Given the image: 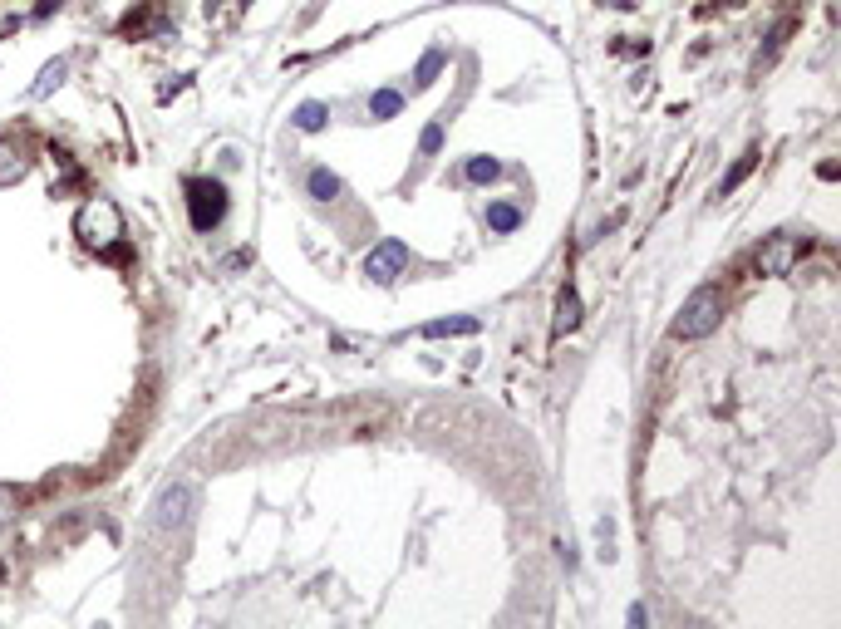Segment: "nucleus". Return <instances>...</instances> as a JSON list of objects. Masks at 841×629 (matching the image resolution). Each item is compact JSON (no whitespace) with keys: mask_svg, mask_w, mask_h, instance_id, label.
<instances>
[{"mask_svg":"<svg viewBox=\"0 0 841 629\" xmlns=\"http://www.w3.org/2000/svg\"><path fill=\"white\" fill-rule=\"evenodd\" d=\"M404 266H409V246H404V241H379V246L364 256V276H369L374 286H394V281L404 276Z\"/></svg>","mask_w":841,"mask_h":629,"instance_id":"obj_4","label":"nucleus"},{"mask_svg":"<svg viewBox=\"0 0 841 629\" xmlns=\"http://www.w3.org/2000/svg\"><path fill=\"white\" fill-rule=\"evenodd\" d=\"M605 5H615V10H630V5H635V0H605Z\"/></svg>","mask_w":841,"mask_h":629,"instance_id":"obj_21","label":"nucleus"},{"mask_svg":"<svg viewBox=\"0 0 841 629\" xmlns=\"http://www.w3.org/2000/svg\"><path fill=\"white\" fill-rule=\"evenodd\" d=\"M463 177H468V182H497V177H502V163H497V158H468V163H463Z\"/></svg>","mask_w":841,"mask_h":629,"instance_id":"obj_16","label":"nucleus"},{"mask_svg":"<svg viewBox=\"0 0 841 629\" xmlns=\"http://www.w3.org/2000/svg\"><path fill=\"white\" fill-rule=\"evenodd\" d=\"M64 74H69V59H50L45 69H40V79L30 84V99H45V94H55L64 84Z\"/></svg>","mask_w":841,"mask_h":629,"instance_id":"obj_12","label":"nucleus"},{"mask_svg":"<svg viewBox=\"0 0 841 629\" xmlns=\"http://www.w3.org/2000/svg\"><path fill=\"white\" fill-rule=\"evenodd\" d=\"M482 222H487V231L507 236V231H517V227H522V207H512V202H487Z\"/></svg>","mask_w":841,"mask_h":629,"instance_id":"obj_9","label":"nucleus"},{"mask_svg":"<svg viewBox=\"0 0 841 629\" xmlns=\"http://www.w3.org/2000/svg\"><path fill=\"white\" fill-rule=\"evenodd\" d=\"M291 123H296L301 133H320V128L330 123V104H320V99H305L301 109L291 114Z\"/></svg>","mask_w":841,"mask_h":629,"instance_id":"obj_11","label":"nucleus"},{"mask_svg":"<svg viewBox=\"0 0 841 629\" xmlns=\"http://www.w3.org/2000/svg\"><path fill=\"white\" fill-rule=\"evenodd\" d=\"M10 497H15V492H10V487H0V516H5V502H10Z\"/></svg>","mask_w":841,"mask_h":629,"instance_id":"obj_20","label":"nucleus"},{"mask_svg":"<svg viewBox=\"0 0 841 629\" xmlns=\"http://www.w3.org/2000/svg\"><path fill=\"white\" fill-rule=\"evenodd\" d=\"M246 5H251V0H246Z\"/></svg>","mask_w":841,"mask_h":629,"instance_id":"obj_22","label":"nucleus"},{"mask_svg":"<svg viewBox=\"0 0 841 629\" xmlns=\"http://www.w3.org/2000/svg\"><path fill=\"white\" fill-rule=\"evenodd\" d=\"M25 153H20V143H0V187H10V182H20L25 177Z\"/></svg>","mask_w":841,"mask_h":629,"instance_id":"obj_13","label":"nucleus"},{"mask_svg":"<svg viewBox=\"0 0 841 629\" xmlns=\"http://www.w3.org/2000/svg\"><path fill=\"white\" fill-rule=\"evenodd\" d=\"M482 320L478 315H448V320H428L419 335L423 340H453V335H478Z\"/></svg>","mask_w":841,"mask_h":629,"instance_id":"obj_7","label":"nucleus"},{"mask_svg":"<svg viewBox=\"0 0 841 629\" xmlns=\"http://www.w3.org/2000/svg\"><path fill=\"white\" fill-rule=\"evenodd\" d=\"M807 251V241L802 236H787V231H778V236H768L763 246H758V271L763 276H787L792 266H797V256Z\"/></svg>","mask_w":841,"mask_h":629,"instance_id":"obj_5","label":"nucleus"},{"mask_svg":"<svg viewBox=\"0 0 841 629\" xmlns=\"http://www.w3.org/2000/svg\"><path fill=\"white\" fill-rule=\"evenodd\" d=\"M443 64H448V50H443V45H433V50L414 64V89H428V84L443 74Z\"/></svg>","mask_w":841,"mask_h":629,"instance_id":"obj_14","label":"nucleus"},{"mask_svg":"<svg viewBox=\"0 0 841 629\" xmlns=\"http://www.w3.org/2000/svg\"><path fill=\"white\" fill-rule=\"evenodd\" d=\"M625 625H630V629H650V610H645V605H630V610H625Z\"/></svg>","mask_w":841,"mask_h":629,"instance_id":"obj_19","label":"nucleus"},{"mask_svg":"<svg viewBox=\"0 0 841 629\" xmlns=\"http://www.w3.org/2000/svg\"><path fill=\"white\" fill-rule=\"evenodd\" d=\"M404 114V94L399 89H374L369 94V118L374 123H389V118H399Z\"/></svg>","mask_w":841,"mask_h":629,"instance_id":"obj_10","label":"nucleus"},{"mask_svg":"<svg viewBox=\"0 0 841 629\" xmlns=\"http://www.w3.org/2000/svg\"><path fill=\"white\" fill-rule=\"evenodd\" d=\"M438 148H443V118H433V123L419 133V153H423V158H433Z\"/></svg>","mask_w":841,"mask_h":629,"instance_id":"obj_18","label":"nucleus"},{"mask_svg":"<svg viewBox=\"0 0 841 629\" xmlns=\"http://www.w3.org/2000/svg\"><path fill=\"white\" fill-rule=\"evenodd\" d=\"M74 236L89 246V251H99V256H109L114 246L123 241V217L119 207L109 202V197H89L84 207H79V217H74Z\"/></svg>","mask_w":841,"mask_h":629,"instance_id":"obj_1","label":"nucleus"},{"mask_svg":"<svg viewBox=\"0 0 841 629\" xmlns=\"http://www.w3.org/2000/svg\"><path fill=\"white\" fill-rule=\"evenodd\" d=\"M581 315H586V305H581V290H576V286H561V295H556V320H551V340H566V335H576V330H581Z\"/></svg>","mask_w":841,"mask_h":629,"instance_id":"obj_6","label":"nucleus"},{"mask_svg":"<svg viewBox=\"0 0 841 629\" xmlns=\"http://www.w3.org/2000/svg\"><path fill=\"white\" fill-rule=\"evenodd\" d=\"M719 320H723V290L699 286L684 300V310H679V320H674V335H679V340H704V335L719 330Z\"/></svg>","mask_w":841,"mask_h":629,"instance_id":"obj_2","label":"nucleus"},{"mask_svg":"<svg viewBox=\"0 0 841 629\" xmlns=\"http://www.w3.org/2000/svg\"><path fill=\"white\" fill-rule=\"evenodd\" d=\"M305 187H310V197H315V202H335V197L345 192V182H340V177H335L330 168H315Z\"/></svg>","mask_w":841,"mask_h":629,"instance_id":"obj_15","label":"nucleus"},{"mask_svg":"<svg viewBox=\"0 0 841 629\" xmlns=\"http://www.w3.org/2000/svg\"><path fill=\"white\" fill-rule=\"evenodd\" d=\"M753 168H758V153H743V158L733 163V172H728V177L719 182V197H728V192H733V187H738V182H743V177H748Z\"/></svg>","mask_w":841,"mask_h":629,"instance_id":"obj_17","label":"nucleus"},{"mask_svg":"<svg viewBox=\"0 0 841 629\" xmlns=\"http://www.w3.org/2000/svg\"><path fill=\"white\" fill-rule=\"evenodd\" d=\"M187 217L192 231H217L227 222V187L217 177H187Z\"/></svg>","mask_w":841,"mask_h":629,"instance_id":"obj_3","label":"nucleus"},{"mask_svg":"<svg viewBox=\"0 0 841 629\" xmlns=\"http://www.w3.org/2000/svg\"><path fill=\"white\" fill-rule=\"evenodd\" d=\"M187 507H192V487L178 482V487H168V492L158 497V521H163V526H178L182 516H187Z\"/></svg>","mask_w":841,"mask_h":629,"instance_id":"obj_8","label":"nucleus"}]
</instances>
